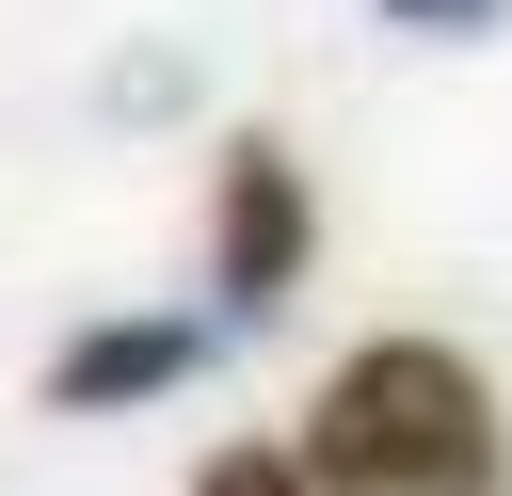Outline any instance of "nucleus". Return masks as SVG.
I'll use <instances>...</instances> for the list:
<instances>
[{
  "label": "nucleus",
  "mask_w": 512,
  "mask_h": 496,
  "mask_svg": "<svg viewBox=\"0 0 512 496\" xmlns=\"http://www.w3.org/2000/svg\"><path fill=\"white\" fill-rule=\"evenodd\" d=\"M320 464L368 480V496H480L496 432H480V384L448 352H368L336 384V416H320Z\"/></svg>",
  "instance_id": "f257e3e1"
}]
</instances>
